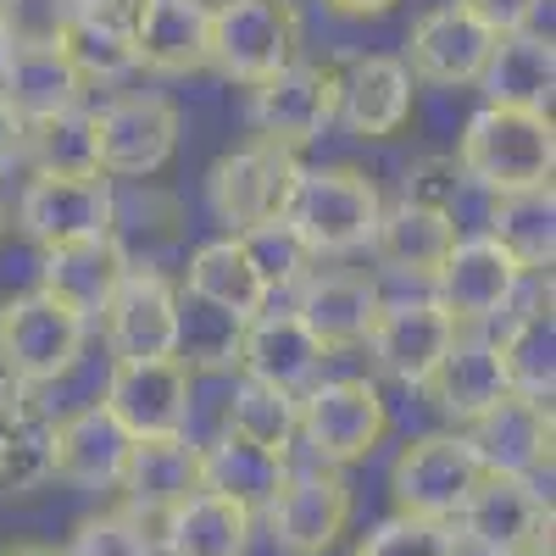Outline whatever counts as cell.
<instances>
[{"instance_id": "cell-17", "label": "cell", "mask_w": 556, "mask_h": 556, "mask_svg": "<svg viewBox=\"0 0 556 556\" xmlns=\"http://www.w3.org/2000/svg\"><path fill=\"white\" fill-rule=\"evenodd\" d=\"M374 362L395 384H412L424 390V379L445 362V351L456 345V323L434 306V295H401V301H384L379 317H374Z\"/></svg>"}, {"instance_id": "cell-6", "label": "cell", "mask_w": 556, "mask_h": 556, "mask_svg": "<svg viewBox=\"0 0 556 556\" xmlns=\"http://www.w3.org/2000/svg\"><path fill=\"white\" fill-rule=\"evenodd\" d=\"M295 178H301V156L251 139V146L223 151L212 162V173H206V206L223 223V235L245 240V235H262V228H273L278 217H285V201L295 190Z\"/></svg>"}, {"instance_id": "cell-19", "label": "cell", "mask_w": 556, "mask_h": 556, "mask_svg": "<svg viewBox=\"0 0 556 556\" xmlns=\"http://www.w3.org/2000/svg\"><path fill=\"white\" fill-rule=\"evenodd\" d=\"M123 513L139 523H162L178 501H190L195 490H206L201 479V440L173 434V440H134L128 462H123Z\"/></svg>"}, {"instance_id": "cell-15", "label": "cell", "mask_w": 556, "mask_h": 556, "mask_svg": "<svg viewBox=\"0 0 556 556\" xmlns=\"http://www.w3.org/2000/svg\"><path fill=\"white\" fill-rule=\"evenodd\" d=\"M523 278H529V273L506 256L490 235H462L429 285H434V306L462 329V323H490V317H501L506 306L518 301Z\"/></svg>"}, {"instance_id": "cell-36", "label": "cell", "mask_w": 556, "mask_h": 556, "mask_svg": "<svg viewBox=\"0 0 556 556\" xmlns=\"http://www.w3.org/2000/svg\"><path fill=\"white\" fill-rule=\"evenodd\" d=\"M484 235L513 256L523 273H545L556 262V195L551 190H523V195H501L490 206Z\"/></svg>"}, {"instance_id": "cell-11", "label": "cell", "mask_w": 556, "mask_h": 556, "mask_svg": "<svg viewBox=\"0 0 556 556\" xmlns=\"http://www.w3.org/2000/svg\"><path fill=\"white\" fill-rule=\"evenodd\" d=\"M184 117L167 96H112L101 112H89L101 178H156L178 151Z\"/></svg>"}, {"instance_id": "cell-13", "label": "cell", "mask_w": 556, "mask_h": 556, "mask_svg": "<svg viewBox=\"0 0 556 556\" xmlns=\"http://www.w3.org/2000/svg\"><path fill=\"white\" fill-rule=\"evenodd\" d=\"M334 96H340V78L334 67H317V62H290L285 73H273L267 84L251 89V134L262 146H278L301 156L306 146H317L334 123Z\"/></svg>"}, {"instance_id": "cell-32", "label": "cell", "mask_w": 556, "mask_h": 556, "mask_svg": "<svg viewBox=\"0 0 556 556\" xmlns=\"http://www.w3.org/2000/svg\"><path fill=\"white\" fill-rule=\"evenodd\" d=\"M78 96H84V78L62 51H12L7 73H0V101L23 128L78 112Z\"/></svg>"}, {"instance_id": "cell-39", "label": "cell", "mask_w": 556, "mask_h": 556, "mask_svg": "<svg viewBox=\"0 0 556 556\" xmlns=\"http://www.w3.org/2000/svg\"><path fill=\"white\" fill-rule=\"evenodd\" d=\"M78 12V0H0V34L12 39V51H62Z\"/></svg>"}, {"instance_id": "cell-28", "label": "cell", "mask_w": 556, "mask_h": 556, "mask_svg": "<svg viewBox=\"0 0 556 556\" xmlns=\"http://www.w3.org/2000/svg\"><path fill=\"white\" fill-rule=\"evenodd\" d=\"M424 395H429V406L445 417V424H456V429H468L479 412H490L501 395H513V390H506V374H501L495 340H484V334L462 340L456 334V345L445 351V362L424 379Z\"/></svg>"}, {"instance_id": "cell-16", "label": "cell", "mask_w": 556, "mask_h": 556, "mask_svg": "<svg viewBox=\"0 0 556 556\" xmlns=\"http://www.w3.org/2000/svg\"><path fill=\"white\" fill-rule=\"evenodd\" d=\"M495 34L484 23H473L468 12L445 0V7H429L406 28V73L412 84H434V89H473L490 67Z\"/></svg>"}, {"instance_id": "cell-40", "label": "cell", "mask_w": 556, "mask_h": 556, "mask_svg": "<svg viewBox=\"0 0 556 556\" xmlns=\"http://www.w3.org/2000/svg\"><path fill=\"white\" fill-rule=\"evenodd\" d=\"M351 556H462V540L451 523H424V518H384L374 523Z\"/></svg>"}, {"instance_id": "cell-2", "label": "cell", "mask_w": 556, "mask_h": 556, "mask_svg": "<svg viewBox=\"0 0 556 556\" xmlns=\"http://www.w3.org/2000/svg\"><path fill=\"white\" fill-rule=\"evenodd\" d=\"M456 167L468 184L501 195L551 190L556 173V128L545 112H513V106H479L462 128Z\"/></svg>"}, {"instance_id": "cell-43", "label": "cell", "mask_w": 556, "mask_h": 556, "mask_svg": "<svg viewBox=\"0 0 556 556\" xmlns=\"http://www.w3.org/2000/svg\"><path fill=\"white\" fill-rule=\"evenodd\" d=\"M17 162H23V123L7 112V101H0V178H7Z\"/></svg>"}, {"instance_id": "cell-31", "label": "cell", "mask_w": 556, "mask_h": 556, "mask_svg": "<svg viewBox=\"0 0 556 556\" xmlns=\"http://www.w3.org/2000/svg\"><path fill=\"white\" fill-rule=\"evenodd\" d=\"M479 89H484V106H513V112H545L551 117V89H556L551 34H529L523 28V34L495 39Z\"/></svg>"}, {"instance_id": "cell-26", "label": "cell", "mask_w": 556, "mask_h": 556, "mask_svg": "<svg viewBox=\"0 0 556 556\" xmlns=\"http://www.w3.org/2000/svg\"><path fill=\"white\" fill-rule=\"evenodd\" d=\"M128 445L134 440L101 412V401L73 406L51 429V479H62L73 490H117Z\"/></svg>"}, {"instance_id": "cell-4", "label": "cell", "mask_w": 556, "mask_h": 556, "mask_svg": "<svg viewBox=\"0 0 556 556\" xmlns=\"http://www.w3.org/2000/svg\"><path fill=\"white\" fill-rule=\"evenodd\" d=\"M89 340V323H78L67 306H56L39 290H17L0 301V379L23 390H45L67 379Z\"/></svg>"}, {"instance_id": "cell-21", "label": "cell", "mask_w": 556, "mask_h": 556, "mask_svg": "<svg viewBox=\"0 0 556 556\" xmlns=\"http://www.w3.org/2000/svg\"><path fill=\"white\" fill-rule=\"evenodd\" d=\"M384 295L367 273H306L295 285V317L301 329L323 345V351H351V345H367V334H374V317H379Z\"/></svg>"}, {"instance_id": "cell-30", "label": "cell", "mask_w": 556, "mask_h": 556, "mask_svg": "<svg viewBox=\"0 0 556 556\" xmlns=\"http://www.w3.org/2000/svg\"><path fill=\"white\" fill-rule=\"evenodd\" d=\"M456 240L462 235H456L451 212L417 206V201H395V206H384V217L374 228V245H367V251H374L390 273H401V278H434Z\"/></svg>"}, {"instance_id": "cell-48", "label": "cell", "mask_w": 556, "mask_h": 556, "mask_svg": "<svg viewBox=\"0 0 556 556\" xmlns=\"http://www.w3.org/2000/svg\"><path fill=\"white\" fill-rule=\"evenodd\" d=\"M78 7H112V0H78Z\"/></svg>"}, {"instance_id": "cell-27", "label": "cell", "mask_w": 556, "mask_h": 556, "mask_svg": "<svg viewBox=\"0 0 556 556\" xmlns=\"http://www.w3.org/2000/svg\"><path fill=\"white\" fill-rule=\"evenodd\" d=\"M251 534H256V513L217 490H195L151 529V540L167 556H245Z\"/></svg>"}, {"instance_id": "cell-8", "label": "cell", "mask_w": 556, "mask_h": 556, "mask_svg": "<svg viewBox=\"0 0 556 556\" xmlns=\"http://www.w3.org/2000/svg\"><path fill=\"white\" fill-rule=\"evenodd\" d=\"M17 228L39 251L117 235V190L101 173H34L17 195Z\"/></svg>"}, {"instance_id": "cell-7", "label": "cell", "mask_w": 556, "mask_h": 556, "mask_svg": "<svg viewBox=\"0 0 556 556\" xmlns=\"http://www.w3.org/2000/svg\"><path fill=\"white\" fill-rule=\"evenodd\" d=\"M356 518V490L334 468H290L262 506V529L278 556H329Z\"/></svg>"}, {"instance_id": "cell-10", "label": "cell", "mask_w": 556, "mask_h": 556, "mask_svg": "<svg viewBox=\"0 0 556 556\" xmlns=\"http://www.w3.org/2000/svg\"><path fill=\"white\" fill-rule=\"evenodd\" d=\"M101 412L128 440L190 434L195 367H184L178 356H162V362H112V374L101 384Z\"/></svg>"}, {"instance_id": "cell-9", "label": "cell", "mask_w": 556, "mask_h": 556, "mask_svg": "<svg viewBox=\"0 0 556 556\" xmlns=\"http://www.w3.org/2000/svg\"><path fill=\"white\" fill-rule=\"evenodd\" d=\"M479 462L462 440V429H434L401 445L390 462V506L395 518H424V523H456L462 501L479 484Z\"/></svg>"}, {"instance_id": "cell-44", "label": "cell", "mask_w": 556, "mask_h": 556, "mask_svg": "<svg viewBox=\"0 0 556 556\" xmlns=\"http://www.w3.org/2000/svg\"><path fill=\"white\" fill-rule=\"evenodd\" d=\"M329 7H334L340 17H384L395 0H329Z\"/></svg>"}, {"instance_id": "cell-37", "label": "cell", "mask_w": 556, "mask_h": 556, "mask_svg": "<svg viewBox=\"0 0 556 556\" xmlns=\"http://www.w3.org/2000/svg\"><path fill=\"white\" fill-rule=\"evenodd\" d=\"M285 473H290L285 456H267V451H256V445H245L235 434H217L212 445H201V479H206V490L251 506V513L273 501V490L285 484Z\"/></svg>"}, {"instance_id": "cell-47", "label": "cell", "mask_w": 556, "mask_h": 556, "mask_svg": "<svg viewBox=\"0 0 556 556\" xmlns=\"http://www.w3.org/2000/svg\"><path fill=\"white\" fill-rule=\"evenodd\" d=\"M7 62H12V39L0 34V73H7Z\"/></svg>"}, {"instance_id": "cell-46", "label": "cell", "mask_w": 556, "mask_h": 556, "mask_svg": "<svg viewBox=\"0 0 556 556\" xmlns=\"http://www.w3.org/2000/svg\"><path fill=\"white\" fill-rule=\"evenodd\" d=\"M7 228H12V206H7V195H0V245H7Z\"/></svg>"}, {"instance_id": "cell-14", "label": "cell", "mask_w": 556, "mask_h": 556, "mask_svg": "<svg viewBox=\"0 0 556 556\" xmlns=\"http://www.w3.org/2000/svg\"><path fill=\"white\" fill-rule=\"evenodd\" d=\"M456 540H468L479 556H529L551 551V501L534 490V479H495L484 473L473 495L456 513Z\"/></svg>"}, {"instance_id": "cell-38", "label": "cell", "mask_w": 556, "mask_h": 556, "mask_svg": "<svg viewBox=\"0 0 556 556\" xmlns=\"http://www.w3.org/2000/svg\"><path fill=\"white\" fill-rule=\"evenodd\" d=\"M23 156L34 173H96V139H89V112H62L23 128Z\"/></svg>"}, {"instance_id": "cell-24", "label": "cell", "mask_w": 556, "mask_h": 556, "mask_svg": "<svg viewBox=\"0 0 556 556\" xmlns=\"http://www.w3.org/2000/svg\"><path fill=\"white\" fill-rule=\"evenodd\" d=\"M235 362H240L245 379L273 384V390H285V395H301V390L317 384L329 351H323V345L301 329L295 312H256L245 329H240Z\"/></svg>"}, {"instance_id": "cell-22", "label": "cell", "mask_w": 556, "mask_h": 556, "mask_svg": "<svg viewBox=\"0 0 556 556\" xmlns=\"http://www.w3.org/2000/svg\"><path fill=\"white\" fill-rule=\"evenodd\" d=\"M340 78V96H334V117L356 134V139H390L412 123V96L417 84L406 73L401 56H356L345 67H334Z\"/></svg>"}, {"instance_id": "cell-20", "label": "cell", "mask_w": 556, "mask_h": 556, "mask_svg": "<svg viewBox=\"0 0 556 556\" xmlns=\"http://www.w3.org/2000/svg\"><path fill=\"white\" fill-rule=\"evenodd\" d=\"M134 67L162 78L201 73L212 62V7L206 0H134Z\"/></svg>"}, {"instance_id": "cell-3", "label": "cell", "mask_w": 556, "mask_h": 556, "mask_svg": "<svg viewBox=\"0 0 556 556\" xmlns=\"http://www.w3.org/2000/svg\"><path fill=\"white\" fill-rule=\"evenodd\" d=\"M390 434V401L374 379H317L301 390V429L295 440L317 456V468L345 473L367 462Z\"/></svg>"}, {"instance_id": "cell-1", "label": "cell", "mask_w": 556, "mask_h": 556, "mask_svg": "<svg viewBox=\"0 0 556 556\" xmlns=\"http://www.w3.org/2000/svg\"><path fill=\"white\" fill-rule=\"evenodd\" d=\"M384 217L379 184L362 167H301L295 190L285 201L278 228L312 256H356L374 245V228Z\"/></svg>"}, {"instance_id": "cell-12", "label": "cell", "mask_w": 556, "mask_h": 556, "mask_svg": "<svg viewBox=\"0 0 556 556\" xmlns=\"http://www.w3.org/2000/svg\"><path fill=\"white\" fill-rule=\"evenodd\" d=\"M112 362H162L178 356L184 329V295L162 267H128L117 295L101 312Z\"/></svg>"}, {"instance_id": "cell-41", "label": "cell", "mask_w": 556, "mask_h": 556, "mask_svg": "<svg viewBox=\"0 0 556 556\" xmlns=\"http://www.w3.org/2000/svg\"><path fill=\"white\" fill-rule=\"evenodd\" d=\"M62 556H156V540L128 513H96L67 534Z\"/></svg>"}, {"instance_id": "cell-18", "label": "cell", "mask_w": 556, "mask_h": 556, "mask_svg": "<svg viewBox=\"0 0 556 556\" xmlns=\"http://www.w3.org/2000/svg\"><path fill=\"white\" fill-rule=\"evenodd\" d=\"M462 440H468L479 473L534 479L540 468H551V406L523 401V395H501L490 412H479L462 429Z\"/></svg>"}, {"instance_id": "cell-45", "label": "cell", "mask_w": 556, "mask_h": 556, "mask_svg": "<svg viewBox=\"0 0 556 556\" xmlns=\"http://www.w3.org/2000/svg\"><path fill=\"white\" fill-rule=\"evenodd\" d=\"M0 556H62L56 545H39V540H23V545H7Z\"/></svg>"}, {"instance_id": "cell-34", "label": "cell", "mask_w": 556, "mask_h": 556, "mask_svg": "<svg viewBox=\"0 0 556 556\" xmlns=\"http://www.w3.org/2000/svg\"><path fill=\"white\" fill-rule=\"evenodd\" d=\"M128 23H134V0H112V7H84L78 12V23L62 39V56L73 62V73L84 84H112L134 67Z\"/></svg>"}, {"instance_id": "cell-33", "label": "cell", "mask_w": 556, "mask_h": 556, "mask_svg": "<svg viewBox=\"0 0 556 556\" xmlns=\"http://www.w3.org/2000/svg\"><path fill=\"white\" fill-rule=\"evenodd\" d=\"M495 356H501L506 390L523 395V401L551 406V395H556V317H551V295L506 323V334L495 340Z\"/></svg>"}, {"instance_id": "cell-23", "label": "cell", "mask_w": 556, "mask_h": 556, "mask_svg": "<svg viewBox=\"0 0 556 556\" xmlns=\"http://www.w3.org/2000/svg\"><path fill=\"white\" fill-rule=\"evenodd\" d=\"M178 295H190L195 306L217 312L223 323H235V329H245V323L256 312H267V301H273L251 245L235 240V235H217V240L190 251V267H184V290Z\"/></svg>"}, {"instance_id": "cell-35", "label": "cell", "mask_w": 556, "mask_h": 556, "mask_svg": "<svg viewBox=\"0 0 556 556\" xmlns=\"http://www.w3.org/2000/svg\"><path fill=\"white\" fill-rule=\"evenodd\" d=\"M295 429H301V395H285L273 384H256V379H235L228 390V417H223V434H235L267 456H285L295 451Z\"/></svg>"}, {"instance_id": "cell-5", "label": "cell", "mask_w": 556, "mask_h": 556, "mask_svg": "<svg viewBox=\"0 0 556 556\" xmlns=\"http://www.w3.org/2000/svg\"><path fill=\"white\" fill-rule=\"evenodd\" d=\"M301 62V12L295 0H223L212 7V62L228 84H267Z\"/></svg>"}, {"instance_id": "cell-42", "label": "cell", "mask_w": 556, "mask_h": 556, "mask_svg": "<svg viewBox=\"0 0 556 556\" xmlns=\"http://www.w3.org/2000/svg\"><path fill=\"white\" fill-rule=\"evenodd\" d=\"M462 12H468L473 23H484L495 39L506 34H551L545 28V12H551V0H456Z\"/></svg>"}, {"instance_id": "cell-29", "label": "cell", "mask_w": 556, "mask_h": 556, "mask_svg": "<svg viewBox=\"0 0 556 556\" xmlns=\"http://www.w3.org/2000/svg\"><path fill=\"white\" fill-rule=\"evenodd\" d=\"M51 429L56 417L34 401V390L0 379V495H34L51 484Z\"/></svg>"}, {"instance_id": "cell-49", "label": "cell", "mask_w": 556, "mask_h": 556, "mask_svg": "<svg viewBox=\"0 0 556 556\" xmlns=\"http://www.w3.org/2000/svg\"><path fill=\"white\" fill-rule=\"evenodd\" d=\"M529 556H551V551H529Z\"/></svg>"}, {"instance_id": "cell-25", "label": "cell", "mask_w": 556, "mask_h": 556, "mask_svg": "<svg viewBox=\"0 0 556 556\" xmlns=\"http://www.w3.org/2000/svg\"><path fill=\"white\" fill-rule=\"evenodd\" d=\"M134 267L128 245L117 235L106 240H84V245H62V251H45L39 262V295H51L56 306H67L78 323H96L106 312V301L117 295L123 273Z\"/></svg>"}]
</instances>
